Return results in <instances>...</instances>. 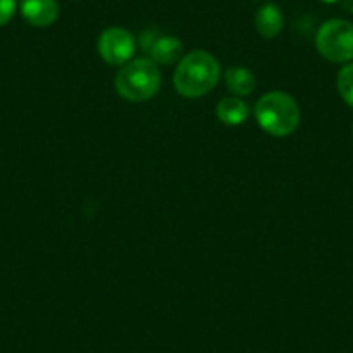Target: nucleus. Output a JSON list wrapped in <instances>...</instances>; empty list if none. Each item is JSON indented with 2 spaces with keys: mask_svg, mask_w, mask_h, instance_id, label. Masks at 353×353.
Masks as SVG:
<instances>
[{
  "mask_svg": "<svg viewBox=\"0 0 353 353\" xmlns=\"http://www.w3.org/2000/svg\"><path fill=\"white\" fill-rule=\"evenodd\" d=\"M182 42L175 37H159L154 42L149 46V54H151L152 63L159 64H173L176 63V59H181L182 56Z\"/></svg>",
  "mask_w": 353,
  "mask_h": 353,
  "instance_id": "6e6552de",
  "label": "nucleus"
},
{
  "mask_svg": "<svg viewBox=\"0 0 353 353\" xmlns=\"http://www.w3.org/2000/svg\"><path fill=\"white\" fill-rule=\"evenodd\" d=\"M322 2H325V4H334V2H338V0H322Z\"/></svg>",
  "mask_w": 353,
  "mask_h": 353,
  "instance_id": "ddd939ff",
  "label": "nucleus"
},
{
  "mask_svg": "<svg viewBox=\"0 0 353 353\" xmlns=\"http://www.w3.org/2000/svg\"><path fill=\"white\" fill-rule=\"evenodd\" d=\"M21 14L30 25L46 28L59 16L57 0H21Z\"/></svg>",
  "mask_w": 353,
  "mask_h": 353,
  "instance_id": "423d86ee",
  "label": "nucleus"
},
{
  "mask_svg": "<svg viewBox=\"0 0 353 353\" xmlns=\"http://www.w3.org/2000/svg\"><path fill=\"white\" fill-rule=\"evenodd\" d=\"M220 78V64L206 50H192L184 56L173 73L176 92L188 99L206 96L216 87Z\"/></svg>",
  "mask_w": 353,
  "mask_h": 353,
  "instance_id": "f257e3e1",
  "label": "nucleus"
},
{
  "mask_svg": "<svg viewBox=\"0 0 353 353\" xmlns=\"http://www.w3.org/2000/svg\"><path fill=\"white\" fill-rule=\"evenodd\" d=\"M352 132H353V130H352Z\"/></svg>",
  "mask_w": 353,
  "mask_h": 353,
  "instance_id": "4468645a",
  "label": "nucleus"
},
{
  "mask_svg": "<svg viewBox=\"0 0 353 353\" xmlns=\"http://www.w3.org/2000/svg\"><path fill=\"white\" fill-rule=\"evenodd\" d=\"M216 117L222 123L237 127L248 118V106L239 97H223L216 106Z\"/></svg>",
  "mask_w": 353,
  "mask_h": 353,
  "instance_id": "1a4fd4ad",
  "label": "nucleus"
},
{
  "mask_svg": "<svg viewBox=\"0 0 353 353\" xmlns=\"http://www.w3.org/2000/svg\"><path fill=\"white\" fill-rule=\"evenodd\" d=\"M16 12V0H0V26L8 25Z\"/></svg>",
  "mask_w": 353,
  "mask_h": 353,
  "instance_id": "f8f14e48",
  "label": "nucleus"
},
{
  "mask_svg": "<svg viewBox=\"0 0 353 353\" xmlns=\"http://www.w3.org/2000/svg\"><path fill=\"white\" fill-rule=\"evenodd\" d=\"M315 46L331 63H348L353 59V25L346 19H329L319 28Z\"/></svg>",
  "mask_w": 353,
  "mask_h": 353,
  "instance_id": "20e7f679",
  "label": "nucleus"
},
{
  "mask_svg": "<svg viewBox=\"0 0 353 353\" xmlns=\"http://www.w3.org/2000/svg\"><path fill=\"white\" fill-rule=\"evenodd\" d=\"M117 92L130 103H144L154 97L161 87V73L151 59L128 61L114 80Z\"/></svg>",
  "mask_w": 353,
  "mask_h": 353,
  "instance_id": "7ed1b4c3",
  "label": "nucleus"
},
{
  "mask_svg": "<svg viewBox=\"0 0 353 353\" xmlns=\"http://www.w3.org/2000/svg\"><path fill=\"white\" fill-rule=\"evenodd\" d=\"M254 117L258 125L267 134L274 137H288L293 134L300 125V106L286 92H269L265 94L254 108Z\"/></svg>",
  "mask_w": 353,
  "mask_h": 353,
  "instance_id": "f03ea898",
  "label": "nucleus"
},
{
  "mask_svg": "<svg viewBox=\"0 0 353 353\" xmlns=\"http://www.w3.org/2000/svg\"><path fill=\"white\" fill-rule=\"evenodd\" d=\"M254 26L263 39H274L279 35L284 28V14L279 6L265 4L263 8L258 9L254 16Z\"/></svg>",
  "mask_w": 353,
  "mask_h": 353,
  "instance_id": "0eeeda50",
  "label": "nucleus"
},
{
  "mask_svg": "<svg viewBox=\"0 0 353 353\" xmlns=\"http://www.w3.org/2000/svg\"><path fill=\"white\" fill-rule=\"evenodd\" d=\"M99 54L111 66H123L132 59L135 52V40L128 30L120 26H111L104 30L99 37Z\"/></svg>",
  "mask_w": 353,
  "mask_h": 353,
  "instance_id": "39448f33",
  "label": "nucleus"
},
{
  "mask_svg": "<svg viewBox=\"0 0 353 353\" xmlns=\"http://www.w3.org/2000/svg\"><path fill=\"white\" fill-rule=\"evenodd\" d=\"M336 85H338V92L343 97V101L350 108H353V63L346 64L339 70Z\"/></svg>",
  "mask_w": 353,
  "mask_h": 353,
  "instance_id": "9b49d317",
  "label": "nucleus"
},
{
  "mask_svg": "<svg viewBox=\"0 0 353 353\" xmlns=\"http://www.w3.org/2000/svg\"><path fill=\"white\" fill-rule=\"evenodd\" d=\"M225 85L236 96H250L254 90L256 81L253 73L246 68H229L225 71Z\"/></svg>",
  "mask_w": 353,
  "mask_h": 353,
  "instance_id": "9d476101",
  "label": "nucleus"
}]
</instances>
